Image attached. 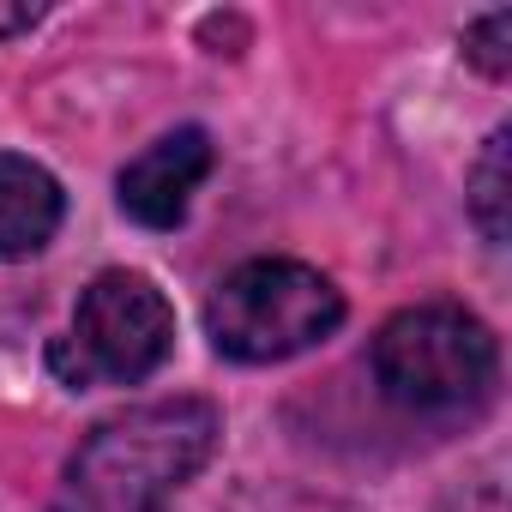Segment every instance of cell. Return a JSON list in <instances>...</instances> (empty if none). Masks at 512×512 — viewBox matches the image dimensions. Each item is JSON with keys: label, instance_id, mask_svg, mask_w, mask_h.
I'll return each instance as SVG.
<instances>
[{"label": "cell", "instance_id": "obj_6", "mask_svg": "<svg viewBox=\"0 0 512 512\" xmlns=\"http://www.w3.org/2000/svg\"><path fill=\"white\" fill-rule=\"evenodd\" d=\"M61 181L31 163L0 151V260H25L61 229Z\"/></svg>", "mask_w": 512, "mask_h": 512}, {"label": "cell", "instance_id": "obj_9", "mask_svg": "<svg viewBox=\"0 0 512 512\" xmlns=\"http://www.w3.org/2000/svg\"><path fill=\"white\" fill-rule=\"evenodd\" d=\"M43 19V7H0V37H13V31H31Z\"/></svg>", "mask_w": 512, "mask_h": 512}, {"label": "cell", "instance_id": "obj_5", "mask_svg": "<svg viewBox=\"0 0 512 512\" xmlns=\"http://www.w3.org/2000/svg\"><path fill=\"white\" fill-rule=\"evenodd\" d=\"M205 175H211V139L199 127H175L121 169V211L145 229H175Z\"/></svg>", "mask_w": 512, "mask_h": 512}, {"label": "cell", "instance_id": "obj_8", "mask_svg": "<svg viewBox=\"0 0 512 512\" xmlns=\"http://www.w3.org/2000/svg\"><path fill=\"white\" fill-rule=\"evenodd\" d=\"M464 55L476 61V73L506 79V73H512V13H488V19H476L470 37H464Z\"/></svg>", "mask_w": 512, "mask_h": 512}, {"label": "cell", "instance_id": "obj_7", "mask_svg": "<svg viewBox=\"0 0 512 512\" xmlns=\"http://www.w3.org/2000/svg\"><path fill=\"white\" fill-rule=\"evenodd\" d=\"M506 127L488 139V151H482V163H476V181H470V211H476V223H482V235L500 247L506 241Z\"/></svg>", "mask_w": 512, "mask_h": 512}, {"label": "cell", "instance_id": "obj_1", "mask_svg": "<svg viewBox=\"0 0 512 512\" xmlns=\"http://www.w3.org/2000/svg\"><path fill=\"white\" fill-rule=\"evenodd\" d=\"M217 446V410L205 398H163L91 428L73 452L55 512H163V500L199 476Z\"/></svg>", "mask_w": 512, "mask_h": 512}, {"label": "cell", "instance_id": "obj_4", "mask_svg": "<svg viewBox=\"0 0 512 512\" xmlns=\"http://www.w3.org/2000/svg\"><path fill=\"white\" fill-rule=\"evenodd\" d=\"M175 344V314L145 272H103L79 296L73 338L55 344L67 386H139L163 368Z\"/></svg>", "mask_w": 512, "mask_h": 512}, {"label": "cell", "instance_id": "obj_3", "mask_svg": "<svg viewBox=\"0 0 512 512\" xmlns=\"http://www.w3.org/2000/svg\"><path fill=\"white\" fill-rule=\"evenodd\" d=\"M374 380L404 410H464L494 386V338L452 302L404 308L374 338Z\"/></svg>", "mask_w": 512, "mask_h": 512}, {"label": "cell", "instance_id": "obj_2", "mask_svg": "<svg viewBox=\"0 0 512 512\" xmlns=\"http://www.w3.org/2000/svg\"><path fill=\"white\" fill-rule=\"evenodd\" d=\"M338 326V284L302 260H247L205 302V332L229 362H284L326 344Z\"/></svg>", "mask_w": 512, "mask_h": 512}]
</instances>
